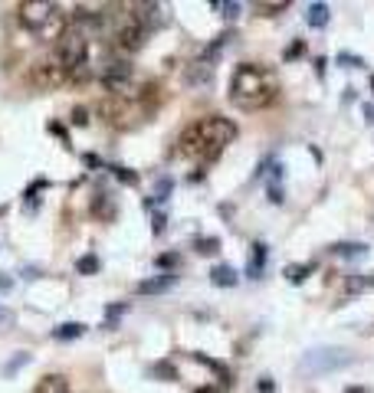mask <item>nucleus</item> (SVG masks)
I'll return each mask as SVG.
<instances>
[{
  "label": "nucleus",
  "instance_id": "obj_1",
  "mask_svg": "<svg viewBox=\"0 0 374 393\" xmlns=\"http://www.w3.org/2000/svg\"><path fill=\"white\" fill-rule=\"evenodd\" d=\"M237 138V125L224 118V115H207V118H197L190 122L177 138L175 158H187L197 161V164H211L224 154V147Z\"/></svg>",
  "mask_w": 374,
  "mask_h": 393
},
{
  "label": "nucleus",
  "instance_id": "obj_2",
  "mask_svg": "<svg viewBox=\"0 0 374 393\" xmlns=\"http://www.w3.org/2000/svg\"><path fill=\"white\" fill-rule=\"evenodd\" d=\"M279 95V82L276 75L260 66V62H240L233 69V79H230V102L237 105L240 111H260L269 109Z\"/></svg>",
  "mask_w": 374,
  "mask_h": 393
},
{
  "label": "nucleus",
  "instance_id": "obj_3",
  "mask_svg": "<svg viewBox=\"0 0 374 393\" xmlns=\"http://www.w3.org/2000/svg\"><path fill=\"white\" fill-rule=\"evenodd\" d=\"M17 20L43 43H60L62 33L69 30V17L62 13V7H56L50 0H24L17 7Z\"/></svg>",
  "mask_w": 374,
  "mask_h": 393
},
{
  "label": "nucleus",
  "instance_id": "obj_4",
  "mask_svg": "<svg viewBox=\"0 0 374 393\" xmlns=\"http://www.w3.org/2000/svg\"><path fill=\"white\" fill-rule=\"evenodd\" d=\"M351 360H355V357H351L345 347H312V351L302 354L299 370L305 374V377H322V374L348 367Z\"/></svg>",
  "mask_w": 374,
  "mask_h": 393
},
{
  "label": "nucleus",
  "instance_id": "obj_5",
  "mask_svg": "<svg viewBox=\"0 0 374 393\" xmlns=\"http://www.w3.org/2000/svg\"><path fill=\"white\" fill-rule=\"evenodd\" d=\"M109 39H112V46L118 53H138V49L145 46V39H148V30L141 26V20H138L135 13H122L118 24L112 26Z\"/></svg>",
  "mask_w": 374,
  "mask_h": 393
},
{
  "label": "nucleus",
  "instance_id": "obj_6",
  "mask_svg": "<svg viewBox=\"0 0 374 393\" xmlns=\"http://www.w3.org/2000/svg\"><path fill=\"white\" fill-rule=\"evenodd\" d=\"M89 56V37L86 30H79V26H69L66 33H62V39L56 43V60L66 66V73H73V69H79L82 62Z\"/></svg>",
  "mask_w": 374,
  "mask_h": 393
},
{
  "label": "nucleus",
  "instance_id": "obj_7",
  "mask_svg": "<svg viewBox=\"0 0 374 393\" xmlns=\"http://www.w3.org/2000/svg\"><path fill=\"white\" fill-rule=\"evenodd\" d=\"M102 86H105V92H112V98H128L135 95V92H141V89H135V82H132V62L128 60H112L105 69H102Z\"/></svg>",
  "mask_w": 374,
  "mask_h": 393
},
{
  "label": "nucleus",
  "instance_id": "obj_8",
  "mask_svg": "<svg viewBox=\"0 0 374 393\" xmlns=\"http://www.w3.org/2000/svg\"><path fill=\"white\" fill-rule=\"evenodd\" d=\"M30 82L37 89H60L69 82V73H66V66H62L56 56H50V60L37 62V66L30 69Z\"/></svg>",
  "mask_w": 374,
  "mask_h": 393
},
{
  "label": "nucleus",
  "instance_id": "obj_9",
  "mask_svg": "<svg viewBox=\"0 0 374 393\" xmlns=\"http://www.w3.org/2000/svg\"><path fill=\"white\" fill-rule=\"evenodd\" d=\"M211 79H213V66H207V62H200V60L190 62L187 73H184V82L190 89H207L211 86Z\"/></svg>",
  "mask_w": 374,
  "mask_h": 393
},
{
  "label": "nucleus",
  "instance_id": "obj_10",
  "mask_svg": "<svg viewBox=\"0 0 374 393\" xmlns=\"http://www.w3.org/2000/svg\"><path fill=\"white\" fill-rule=\"evenodd\" d=\"M233 37H237L233 30H226V33H220V37H213L211 46H207L204 53H200V62H207V66H213V62L220 60V53H226V46L233 43Z\"/></svg>",
  "mask_w": 374,
  "mask_h": 393
},
{
  "label": "nucleus",
  "instance_id": "obj_11",
  "mask_svg": "<svg viewBox=\"0 0 374 393\" xmlns=\"http://www.w3.org/2000/svg\"><path fill=\"white\" fill-rule=\"evenodd\" d=\"M171 285H177V275L175 272H164V275H154V279H145V282L138 285V295H161Z\"/></svg>",
  "mask_w": 374,
  "mask_h": 393
},
{
  "label": "nucleus",
  "instance_id": "obj_12",
  "mask_svg": "<svg viewBox=\"0 0 374 393\" xmlns=\"http://www.w3.org/2000/svg\"><path fill=\"white\" fill-rule=\"evenodd\" d=\"M266 256H269L266 243H253V249H249V262H247V275H249V279H262V269H266Z\"/></svg>",
  "mask_w": 374,
  "mask_h": 393
},
{
  "label": "nucleus",
  "instance_id": "obj_13",
  "mask_svg": "<svg viewBox=\"0 0 374 393\" xmlns=\"http://www.w3.org/2000/svg\"><path fill=\"white\" fill-rule=\"evenodd\" d=\"M33 393H73V390H69V381L62 374H46V377H39Z\"/></svg>",
  "mask_w": 374,
  "mask_h": 393
},
{
  "label": "nucleus",
  "instance_id": "obj_14",
  "mask_svg": "<svg viewBox=\"0 0 374 393\" xmlns=\"http://www.w3.org/2000/svg\"><path fill=\"white\" fill-rule=\"evenodd\" d=\"M328 20H332L328 3H309V7H305V24H309L312 30H322V26H328Z\"/></svg>",
  "mask_w": 374,
  "mask_h": 393
},
{
  "label": "nucleus",
  "instance_id": "obj_15",
  "mask_svg": "<svg viewBox=\"0 0 374 393\" xmlns=\"http://www.w3.org/2000/svg\"><path fill=\"white\" fill-rule=\"evenodd\" d=\"M211 282L220 285V289H233V285L240 282L237 269H233V266H226V262H224V266H213V269H211Z\"/></svg>",
  "mask_w": 374,
  "mask_h": 393
},
{
  "label": "nucleus",
  "instance_id": "obj_16",
  "mask_svg": "<svg viewBox=\"0 0 374 393\" xmlns=\"http://www.w3.org/2000/svg\"><path fill=\"white\" fill-rule=\"evenodd\" d=\"M328 253H332V256H341V259H364L368 256V246L364 243H335V246H328Z\"/></svg>",
  "mask_w": 374,
  "mask_h": 393
},
{
  "label": "nucleus",
  "instance_id": "obj_17",
  "mask_svg": "<svg viewBox=\"0 0 374 393\" xmlns=\"http://www.w3.org/2000/svg\"><path fill=\"white\" fill-rule=\"evenodd\" d=\"M86 334V325L82 321H66L60 328H53V338L56 341H75V338H82Z\"/></svg>",
  "mask_w": 374,
  "mask_h": 393
},
{
  "label": "nucleus",
  "instance_id": "obj_18",
  "mask_svg": "<svg viewBox=\"0 0 374 393\" xmlns=\"http://www.w3.org/2000/svg\"><path fill=\"white\" fill-rule=\"evenodd\" d=\"M309 272H315V262H305V266H289L286 279L292 285H299V282H305V279H309Z\"/></svg>",
  "mask_w": 374,
  "mask_h": 393
},
{
  "label": "nucleus",
  "instance_id": "obj_19",
  "mask_svg": "<svg viewBox=\"0 0 374 393\" xmlns=\"http://www.w3.org/2000/svg\"><path fill=\"white\" fill-rule=\"evenodd\" d=\"M75 272H79V275H96V272H99V256H92V253H89V256H79L75 259Z\"/></svg>",
  "mask_w": 374,
  "mask_h": 393
},
{
  "label": "nucleus",
  "instance_id": "obj_20",
  "mask_svg": "<svg viewBox=\"0 0 374 393\" xmlns=\"http://www.w3.org/2000/svg\"><path fill=\"white\" fill-rule=\"evenodd\" d=\"M194 249H197L200 256H213V253L220 249V239H213V236H197V239H194Z\"/></svg>",
  "mask_w": 374,
  "mask_h": 393
},
{
  "label": "nucleus",
  "instance_id": "obj_21",
  "mask_svg": "<svg viewBox=\"0 0 374 393\" xmlns=\"http://www.w3.org/2000/svg\"><path fill=\"white\" fill-rule=\"evenodd\" d=\"M26 364H30V354H17L13 357V360H7V364H3V377H13V374H17V370H24Z\"/></svg>",
  "mask_w": 374,
  "mask_h": 393
},
{
  "label": "nucleus",
  "instance_id": "obj_22",
  "mask_svg": "<svg viewBox=\"0 0 374 393\" xmlns=\"http://www.w3.org/2000/svg\"><path fill=\"white\" fill-rule=\"evenodd\" d=\"M171 190H175V181H171V177H161L158 187H154V203H164V200L171 196Z\"/></svg>",
  "mask_w": 374,
  "mask_h": 393
},
{
  "label": "nucleus",
  "instance_id": "obj_23",
  "mask_svg": "<svg viewBox=\"0 0 374 393\" xmlns=\"http://www.w3.org/2000/svg\"><path fill=\"white\" fill-rule=\"evenodd\" d=\"M122 315H125V305H109V308H105V325H102V328H109V331H112L115 318H122Z\"/></svg>",
  "mask_w": 374,
  "mask_h": 393
},
{
  "label": "nucleus",
  "instance_id": "obj_24",
  "mask_svg": "<svg viewBox=\"0 0 374 393\" xmlns=\"http://www.w3.org/2000/svg\"><path fill=\"white\" fill-rule=\"evenodd\" d=\"M286 7H289L286 0H279V3H256V10H260L262 17H276V13L286 10Z\"/></svg>",
  "mask_w": 374,
  "mask_h": 393
},
{
  "label": "nucleus",
  "instance_id": "obj_25",
  "mask_svg": "<svg viewBox=\"0 0 374 393\" xmlns=\"http://www.w3.org/2000/svg\"><path fill=\"white\" fill-rule=\"evenodd\" d=\"M213 7H217L220 13H224L226 20H233V17L240 13V3H237V0H224V3H213Z\"/></svg>",
  "mask_w": 374,
  "mask_h": 393
},
{
  "label": "nucleus",
  "instance_id": "obj_26",
  "mask_svg": "<svg viewBox=\"0 0 374 393\" xmlns=\"http://www.w3.org/2000/svg\"><path fill=\"white\" fill-rule=\"evenodd\" d=\"M112 174L118 177V181H122V184H128V187H135V184H138V177H135L132 171H128V167H112Z\"/></svg>",
  "mask_w": 374,
  "mask_h": 393
},
{
  "label": "nucleus",
  "instance_id": "obj_27",
  "mask_svg": "<svg viewBox=\"0 0 374 393\" xmlns=\"http://www.w3.org/2000/svg\"><path fill=\"white\" fill-rule=\"evenodd\" d=\"M302 53H305V43H302V39H296V43H292V46H289L283 56H286V60H296V56H302Z\"/></svg>",
  "mask_w": 374,
  "mask_h": 393
},
{
  "label": "nucleus",
  "instance_id": "obj_28",
  "mask_svg": "<svg viewBox=\"0 0 374 393\" xmlns=\"http://www.w3.org/2000/svg\"><path fill=\"white\" fill-rule=\"evenodd\" d=\"M338 62L341 66H364L362 56H351V53H338Z\"/></svg>",
  "mask_w": 374,
  "mask_h": 393
},
{
  "label": "nucleus",
  "instance_id": "obj_29",
  "mask_svg": "<svg viewBox=\"0 0 374 393\" xmlns=\"http://www.w3.org/2000/svg\"><path fill=\"white\" fill-rule=\"evenodd\" d=\"M177 262H181V256H175V253H171V256H168V253L158 256V266H177Z\"/></svg>",
  "mask_w": 374,
  "mask_h": 393
},
{
  "label": "nucleus",
  "instance_id": "obj_30",
  "mask_svg": "<svg viewBox=\"0 0 374 393\" xmlns=\"http://www.w3.org/2000/svg\"><path fill=\"white\" fill-rule=\"evenodd\" d=\"M260 393H276V387H273L269 377H260Z\"/></svg>",
  "mask_w": 374,
  "mask_h": 393
},
{
  "label": "nucleus",
  "instance_id": "obj_31",
  "mask_svg": "<svg viewBox=\"0 0 374 393\" xmlns=\"http://www.w3.org/2000/svg\"><path fill=\"white\" fill-rule=\"evenodd\" d=\"M164 223H168V220H164V213H154V233H158V236L164 233Z\"/></svg>",
  "mask_w": 374,
  "mask_h": 393
},
{
  "label": "nucleus",
  "instance_id": "obj_32",
  "mask_svg": "<svg viewBox=\"0 0 374 393\" xmlns=\"http://www.w3.org/2000/svg\"><path fill=\"white\" fill-rule=\"evenodd\" d=\"M73 122H75V125H86V122H89V118H86V109H75V111H73Z\"/></svg>",
  "mask_w": 374,
  "mask_h": 393
},
{
  "label": "nucleus",
  "instance_id": "obj_33",
  "mask_svg": "<svg viewBox=\"0 0 374 393\" xmlns=\"http://www.w3.org/2000/svg\"><path fill=\"white\" fill-rule=\"evenodd\" d=\"M82 161H86L89 167H102V161H99V158H96V154H86V158H82Z\"/></svg>",
  "mask_w": 374,
  "mask_h": 393
},
{
  "label": "nucleus",
  "instance_id": "obj_34",
  "mask_svg": "<svg viewBox=\"0 0 374 393\" xmlns=\"http://www.w3.org/2000/svg\"><path fill=\"white\" fill-rule=\"evenodd\" d=\"M194 393H220V387H197Z\"/></svg>",
  "mask_w": 374,
  "mask_h": 393
},
{
  "label": "nucleus",
  "instance_id": "obj_35",
  "mask_svg": "<svg viewBox=\"0 0 374 393\" xmlns=\"http://www.w3.org/2000/svg\"><path fill=\"white\" fill-rule=\"evenodd\" d=\"M345 393H368V390H364V387H348Z\"/></svg>",
  "mask_w": 374,
  "mask_h": 393
},
{
  "label": "nucleus",
  "instance_id": "obj_36",
  "mask_svg": "<svg viewBox=\"0 0 374 393\" xmlns=\"http://www.w3.org/2000/svg\"><path fill=\"white\" fill-rule=\"evenodd\" d=\"M371 86H374V79H371Z\"/></svg>",
  "mask_w": 374,
  "mask_h": 393
}]
</instances>
